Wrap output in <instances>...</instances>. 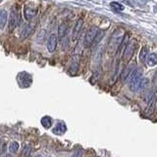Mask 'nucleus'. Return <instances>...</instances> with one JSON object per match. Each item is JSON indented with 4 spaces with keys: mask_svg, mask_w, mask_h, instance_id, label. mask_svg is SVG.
Returning <instances> with one entry per match:
<instances>
[{
    "mask_svg": "<svg viewBox=\"0 0 157 157\" xmlns=\"http://www.w3.org/2000/svg\"><path fill=\"white\" fill-rule=\"evenodd\" d=\"M142 78V70L140 69H136V70L132 73V75L129 78V87L132 91H137L140 90V85Z\"/></svg>",
    "mask_w": 157,
    "mask_h": 157,
    "instance_id": "nucleus-1",
    "label": "nucleus"
},
{
    "mask_svg": "<svg viewBox=\"0 0 157 157\" xmlns=\"http://www.w3.org/2000/svg\"><path fill=\"white\" fill-rule=\"evenodd\" d=\"M99 32L97 27H91L86 33L85 39H83V46L85 47H90L91 46V44L94 40V38L96 36V34Z\"/></svg>",
    "mask_w": 157,
    "mask_h": 157,
    "instance_id": "nucleus-2",
    "label": "nucleus"
},
{
    "mask_svg": "<svg viewBox=\"0 0 157 157\" xmlns=\"http://www.w3.org/2000/svg\"><path fill=\"white\" fill-rule=\"evenodd\" d=\"M136 46H137V42L136 40H132V41H129V43L127 44V46L125 48L124 52H123V57H124V60L125 61H130L132 55H134V53L136 49Z\"/></svg>",
    "mask_w": 157,
    "mask_h": 157,
    "instance_id": "nucleus-3",
    "label": "nucleus"
},
{
    "mask_svg": "<svg viewBox=\"0 0 157 157\" xmlns=\"http://www.w3.org/2000/svg\"><path fill=\"white\" fill-rule=\"evenodd\" d=\"M20 22V14L18 12L17 9H12L11 14H10V18H9V25H8V28H9V31L12 32L15 29Z\"/></svg>",
    "mask_w": 157,
    "mask_h": 157,
    "instance_id": "nucleus-4",
    "label": "nucleus"
},
{
    "mask_svg": "<svg viewBox=\"0 0 157 157\" xmlns=\"http://www.w3.org/2000/svg\"><path fill=\"white\" fill-rule=\"evenodd\" d=\"M82 25H83V20L82 19H78L75 27L73 29V32H72V40L73 41H77L78 36H80V33H81V31H82Z\"/></svg>",
    "mask_w": 157,
    "mask_h": 157,
    "instance_id": "nucleus-5",
    "label": "nucleus"
},
{
    "mask_svg": "<svg viewBox=\"0 0 157 157\" xmlns=\"http://www.w3.org/2000/svg\"><path fill=\"white\" fill-rule=\"evenodd\" d=\"M33 29H34V23H29V24L24 25L21 29V36H21L22 39L27 38L29 34L33 33Z\"/></svg>",
    "mask_w": 157,
    "mask_h": 157,
    "instance_id": "nucleus-6",
    "label": "nucleus"
},
{
    "mask_svg": "<svg viewBox=\"0 0 157 157\" xmlns=\"http://www.w3.org/2000/svg\"><path fill=\"white\" fill-rule=\"evenodd\" d=\"M36 14H37V8L36 7L26 6L24 8V16L28 21H32L36 16Z\"/></svg>",
    "mask_w": 157,
    "mask_h": 157,
    "instance_id": "nucleus-7",
    "label": "nucleus"
},
{
    "mask_svg": "<svg viewBox=\"0 0 157 157\" xmlns=\"http://www.w3.org/2000/svg\"><path fill=\"white\" fill-rule=\"evenodd\" d=\"M155 107H156V97H155V95L153 94V95H152V96L149 98V99H148V101H147V106H146L145 110H144L145 114H146V115H151L152 113L154 112Z\"/></svg>",
    "mask_w": 157,
    "mask_h": 157,
    "instance_id": "nucleus-8",
    "label": "nucleus"
},
{
    "mask_svg": "<svg viewBox=\"0 0 157 157\" xmlns=\"http://www.w3.org/2000/svg\"><path fill=\"white\" fill-rule=\"evenodd\" d=\"M57 41H58V37L56 34L52 33L50 36H49L48 40H47V49L49 52H54L56 50L57 47Z\"/></svg>",
    "mask_w": 157,
    "mask_h": 157,
    "instance_id": "nucleus-9",
    "label": "nucleus"
},
{
    "mask_svg": "<svg viewBox=\"0 0 157 157\" xmlns=\"http://www.w3.org/2000/svg\"><path fill=\"white\" fill-rule=\"evenodd\" d=\"M136 70V68L135 66V64H131V65H129L125 69L124 72H123V74H122V77H121L122 80L124 82L129 81V78H131V76L132 75V73H134Z\"/></svg>",
    "mask_w": 157,
    "mask_h": 157,
    "instance_id": "nucleus-10",
    "label": "nucleus"
},
{
    "mask_svg": "<svg viewBox=\"0 0 157 157\" xmlns=\"http://www.w3.org/2000/svg\"><path fill=\"white\" fill-rule=\"evenodd\" d=\"M146 65L148 67H154L157 65V53L155 52H152L149 53L148 55L146 57V60H145Z\"/></svg>",
    "mask_w": 157,
    "mask_h": 157,
    "instance_id": "nucleus-11",
    "label": "nucleus"
},
{
    "mask_svg": "<svg viewBox=\"0 0 157 157\" xmlns=\"http://www.w3.org/2000/svg\"><path fill=\"white\" fill-rule=\"evenodd\" d=\"M68 29H69L68 26L64 23L59 26V28H58V37L60 38V40H62V39L67 36Z\"/></svg>",
    "mask_w": 157,
    "mask_h": 157,
    "instance_id": "nucleus-12",
    "label": "nucleus"
},
{
    "mask_svg": "<svg viewBox=\"0 0 157 157\" xmlns=\"http://www.w3.org/2000/svg\"><path fill=\"white\" fill-rule=\"evenodd\" d=\"M8 21V13L6 10H0V29H4Z\"/></svg>",
    "mask_w": 157,
    "mask_h": 157,
    "instance_id": "nucleus-13",
    "label": "nucleus"
},
{
    "mask_svg": "<svg viewBox=\"0 0 157 157\" xmlns=\"http://www.w3.org/2000/svg\"><path fill=\"white\" fill-rule=\"evenodd\" d=\"M148 54H149L148 53V48H147L146 46H144V47L141 48L140 52V60L141 62H145L146 57H147Z\"/></svg>",
    "mask_w": 157,
    "mask_h": 157,
    "instance_id": "nucleus-14",
    "label": "nucleus"
},
{
    "mask_svg": "<svg viewBox=\"0 0 157 157\" xmlns=\"http://www.w3.org/2000/svg\"><path fill=\"white\" fill-rule=\"evenodd\" d=\"M20 148V144H18L17 141H11L9 144V151L11 152V153H16L18 152Z\"/></svg>",
    "mask_w": 157,
    "mask_h": 157,
    "instance_id": "nucleus-15",
    "label": "nucleus"
},
{
    "mask_svg": "<svg viewBox=\"0 0 157 157\" xmlns=\"http://www.w3.org/2000/svg\"><path fill=\"white\" fill-rule=\"evenodd\" d=\"M148 86H149V81H148V78H141V82H140V90H139L144 91L145 90H147V88H148Z\"/></svg>",
    "mask_w": 157,
    "mask_h": 157,
    "instance_id": "nucleus-16",
    "label": "nucleus"
},
{
    "mask_svg": "<svg viewBox=\"0 0 157 157\" xmlns=\"http://www.w3.org/2000/svg\"><path fill=\"white\" fill-rule=\"evenodd\" d=\"M41 124L44 128H46V129H49V128L51 127L52 125V121H51V118L50 117H43L42 120H41Z\"/></svg>",
    "mask_w": 157,
    "mask_h": 157,
    "instance_id": "nucleus-17",
    "label": "nucleus"
},
{
    "mask_svg": "<svg viewBox=\"0 0 157 157\" xmlns=\"http://www.w3.org/2000/svg\"><path fill=\"white\" fill-rule=\"evenodd\" d=\"M103 36H104V32L99 31V32H98V33L96 34V36H95L94 40H93V42H92L91 45H92V46H93V45H96V44L101 40Z\"/></svg>",
    "mask_w": 157,
    "mask_h": 157,
    "instance_id": "nucleus-18",
    "label": "nucleus"
},
{
    "mask_svg": "<svg viewBox=\"0 0 157 157\" xmlns=\"http://www.w3.org/2000/svg\"><path fill=\"white\" fill-rule=\"evenodd\" d=\"M31 151H32L31 146H29V144H25L24 148H23V155L26 156V157H29V154H31Z\"/></svg>",
    "mask_w": 157,
    "mask_h": 157,
    "instance_id": "nucleus-19",
    "label": "nucleus"
},
{
    "mask_svg": "<svg viewBox=\"0 0 157 157\" xmlns=\"http://www.w3.org/2000/svg\"><path fill=\"white\" fill-rule=\"evenodd\" d=\"M110 5H111V7H113L116 10H119V11H123V10H124V6L118 2H112Z\"/></svg>",
    "mask_w": 157,
    "mask_h": 157,
    "instance_id": "nucleus-20",
    "label": "nucleus"
},
{
    "mask_svg": "<svg viewBox=\"0 0 157 157\" xmlns=\"http://www.w3.org/2000/svg\"><path fill=\"white\" fill-rule=\"evenodd\" d=\"M62 45H63L64 49L69 47V38H67V36H65L62 39Z\"/></svg>",
    "mask_w": 157,
    "mask_h": 157,
    "instance_id": "nucleus-21",
    "label": "nucleus"
},
{
    "mask_svg": "<svg viewBox=\"0 0 157 157\" xmlns=\"http://www.w3.org/2000/svg\"><path fill=\"white\" fill-rule=\"evenodd\" d=\"M83 156V151L82 150H77L75 153L73 154V156L72 157H82Z\"/></svg>",
    "mask_w": 157,
    "mask_h": 157,
    "instance_id": "nucleus-22",
    "label": "nucleus"
},
{
    "mask_svg": "<svg viewBox=\"0 0 157 157\" xmlns=\"http://www.w3.org/2000/svg\"><path fill=\"white\" fill-rule=\"evenodd\" d=\"M152 85H153V87H154V88H157V72L155 73V75H154V77H153Z\"/></svg>",
    "mask_w": 157,
    "mask_h": 157,
    "instance_id": "nucleus-23",
    "label": "nucleus"
},
{
    "mask_svg": "<svg viewBox=\"0 0 157 157\" xmlns=\"http://www.w3.org/2000/svg\"><path fill=\"white\" fill-rule=\"evenodd\" d=\"M5 157H12L11 154H7V155H5Z\"/></svg>",
    "mask_w": 157,
    "mask_h": 157,
    "instance_id": "nucleus-24",
    "label": "nucleus"
}]
</instances>
